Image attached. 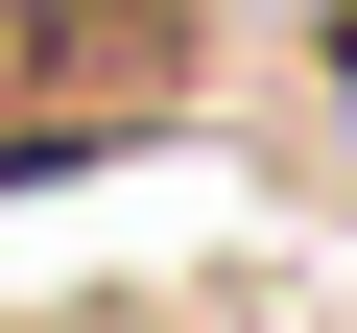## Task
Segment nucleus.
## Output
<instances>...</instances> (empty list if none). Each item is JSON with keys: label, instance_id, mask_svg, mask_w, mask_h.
I'll use <instances>...</instances> for the list:
<instances>
[{"label": "nucleus", "instance_id": "nucleus-1", "mask_svg": "<svg viewBox=\"0 0 357 333\" xmlns=\"http://www.w3.org/2000/svg\"><path fill=\"white\" fill-rule=\"evenodd\" d=\"M191 95V0H0V166H96Z\"/></svg>", "mask_w": 357, "mask_h": 333}]
</instances>
